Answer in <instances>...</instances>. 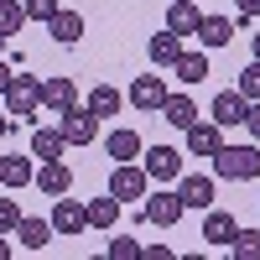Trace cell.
<instances>
[{
	"mask_svg": "<svg viewBox=\"0 0 260 260\" xmlns=\"http://www.w3.org/2000/svg\"><path fill=\"white\" fill-rule=\"evenodd\" d=\"M177 52H182V37H177V31H156V37L146 42V57L156 62V68H172Z\"/></svg>",
	"mask_w": 260,
	"mask_h": 260,
	"instance_id": "17",
	"label": "cell"
},
{
	"mask_svg": "<svg viewBox=\"0 0 260 260\" xmlns=\"http://www.w3.org/2000/svg\"><path fill=\"white\" fill-rule=\"evenodd\" d=\"M6 115L11 120H37V110H42V83L37 78H26V73H11V83H6Z\"/></svg>",
	"mask_w": 260,
	"mask_h": 260,
	"instance_id": "2",
	"label": "cell"
},
{
	"mask_svg": "<svg viewBox=\"0 0 260 260\" xmlns=\"http://www.w3.org/2000/svg\"><path fill=\"white\" fill-rule=\"evenodd\" d=\"M130 104H136L141 115H151V110L161 115V104H167V78H161V73H141L136 83H130Z\"/></svg>",
	"mask_w": 260,
	"mask_h": 260,
	"instance_id": "7",
	"label": "cell"
},
{
	"mask_svg": "<svg viewBox=\"0 0 260 260\" xmlns=\"http://www.w3.org/2000/svg\"><path fill=\"white\" fill-rule=\"evenodd\" d=\"M68 187H73V167L62 161V156H57V161H42V167H37V192H42V198H62Z\"/></svg>",
	"mask_w": 260,
	"mask_h": 260,
	"instance_id": "12",
	"label": "cell"
},
{
	"mask_svg": "<svg viewBox=\"0 0 260 260\" xmlns=\"http://www.w3.org/2000/svg\"><path fill=\"white\" fill-rule=\"evenodd\" d=\"M52 229H57V240H73V234L89 229V203H78V198H52Z\"/></svg>",
	"mask_w": 260,
	"mask_h": 260,
	"instance_id": "4",
	"label": "cell"
},
{
	"mask_svg": "<svg viewBox=\"0 0 260 260\" xmlns=\"http://www.w3.org/2000/svg\"><path fill=\"white\" fill-rule=\"evenodd\" d=\"M182 136H187V156H213V151L224 146V125H219V120H208V125L192 120Z\"/></svg>",
	"mask_w": 260,
	"mask_h": 260,
	"instance_id": "10",
	"label": "cell"
},
{
	"mask_svg": "<svg viewBox=\"0 0 260 260\" xmlns=\"http://www.w3.org/2000/svg\"><path fill=\"white\" fill-rule=\"evenodd\" d=\"M234 11H240L245 26H255V21H260V0H234Z\"/></svg>",
	"mask_w": 260,
	"mask_h": 260,
	"instance_id": "33",
	"label": "cell"
},
{
	"mask_svg": "<svg viewBox=\"0 0 260 260\" xmlns=\"http://www.w3.org/2000/svg\"><path fill=\"white\" fill-rule=\"evenodd\" d=\"M62 6H57V0H26V21H52Z\"/></svg>",
	"mask_w": 260,
	"mask_h": 260,
	"instance_id": "32",
	"label": "cell"
},
{
	"mask_svg": "<svg viewBox=\"0 0 260 260\" xmlns=\"http://www.w3.org/2000/svg\"><path fill=\"white\" fill-rule=\"evenodd\" d=\"M62 151H68L62 130H47V125H37V130H31V156H37V161H57Z\"/></svg>",
	"mask_w": 260,
	"mask_h": 260,
	"instance_id": "18",
	"label": "cell"
},
{
	"mask_svg": "<svg viewBox=\"0 0 260 260\" xmlns=\"http://www.w3.org/2000/svg\"><path fill=\"white\" fill-rule=\"evenodd\" d=\"M6 83H11V68H6V62H0V94H6Z\"/></svg>",
	"mask_w": 260,
	"mask_h": 260,
	"instance_id": "38",
	"label": "cell"
},
{
	"mask_svg": "<svg viewBox=\"0 0 260 260\" xmlns=\"http://www.w3.org/2000/svg\"><path fill=\"white\" fill-rule=\"evenodd\" d=\"M234 89H240V94H245V99H250V104H255V99H260V57H255V62H250V68H245V73H240V83H234Z\"/></svg>",
	"mask_w": 260,
	"mask_h": 260,
	"instance_id": "30",
	"label": "cell"
},
{
	"mask_svg": "<svg viewBox=\"0 0 260 260\" xmlns=\"http://www.w3.org/2000/svg\"><path fill=\"white\" fill-rule=\"evenodd\" d=\"M146 182H151V172H146L141 161H115V172H110V192H115L120 203L146 198Z\"/></svg>",
	"mask_w": 260,
	"mask_h": 260,
	"instance_id": "3",
	"label": "cell"
},
{
	"mask_svg": "<svg viewBox=\"0 0 260 260\" xmlns=\"http://www.w3.org/2000/svg\"><path fill=\"white\" fill-rule=\"evenodd\" d=\"M57 130H62V141H68V146H94V136H99V115L78 104V110L57 115Z\"/></svg>",
	"mask_w": 260,
	"mask_h": 260,
	"instance_id": "6",
	"label": "cell"
},
{
	"mask_svg": "<svg viewBox=\"0 0 260 260\" xmlns=\"http://www.w3.org/2000/svg\"><path fill=\"white\" fill-rule=\"evenodd\" d=\"M213 177L208 172H187V177H177V198L187 203V208H213Z\"/></svg>",
	"mask_w": 260,
	"mask_h": 260,
	"instance_id": "13",
	"label": "cell"
},
{
	"mask_svg": "<svg viewBox=\"0 0 260 260\" xmlns=\"http://www.w3.org/2000/svg\"><path fill=\"white\" fill-rule=\"evenodd\" d=\"M120 208H125V203L115 198V192H110V198H94V203H89V229H115V224H120Z\"/></svg>",
	"mask_w": 260,
	"mask_h": 260,
	"instance_id": "26",
	"label": "cell"
},
{
	"mask_svg": "<svg viewBox=\"0 0 260 260\" xmlns=\"http://www.w3.org/2000/svg\"><path fill=\"white\" fill-rule=\"evenodd\" d=\"M255 57H260V31H255Z\"/></svg>",
	"mask_w": 260,
	"mask_h": 260,
	"instance_id": "39",
	"label": "cell"
},
{
	"mask_svg": "<svg viewBox=\"0 0 260 260\" xmlns=\"http://www.w3.org/2000/svg\"><path fill=\"white\" fill-rule=\"evenodd\" d=\"M151 172V182H177V172H182V156H177V146H146V161Z\"/></svg>",
	"mask_w": 260,
	"mask_h": 260,
	"instance_id": "11",
	"label": "cell"
},
{
	"mask_svg": "<svg viewBox=\"0 0 260 260\" xmlns=\"http://www.w3.org/2000/svg\"><path fill=\"white\" fill-rule=\"evenodd\" d=\"M229 37H234V21L224 16H203V26H198V42L213 52V47H229Z\"/></svg>",
	"mask_w": 260,
	"mask_h": 260,
	"instance_id": "25",
	"label": "cell"
},
{
	"mask_svg": "<svg viewBox=\"0 0 260 260\" xmlns=\"http://www.w3.org/2000/svg\"><path fill=\"white\" fill-rule=\"evenodd\" d=\"M52 234H57L52 219H21V224H16V240L26 245V250H47V245H52Z\"/></svg>",
	"mask_w": 260,
	"mask_h": 260,
	"instance_id": "19",
	"label": "cell"
},
{
	"mask_svg": "<svg viewBox=\"0 0 260 260\" xmlns=\"http://www.w3.org/2000/svg\"><path fill=\"white\" fill-rule=\"evenodd\" d=\"M245 130H250V141H260V99L250 104V115H245Z\"/></svg>",
	"mask_w": 260,
	"mask_h": 260,
	"instance_id": "34",
	"label": "cell"
},
{
	"mask_svg": "<svg viewBox=\"0 0 260 260\" xmlns=\"http://www.w3.org/2000/svg\"><path fill=\"white\" fill-rule=\"evenodd\" d=\"M208 161H213V177H219V182H255L260 177V141H250V146H219Z\"/></svg>",
	"mask_w": 260,
	"mask_h": 260,
	"instance_id": "1",
	"label": "cell"
},
{
	"mask_svg": "<svg viewBox=\"0 0 260 260\" xmlns=\"http://www.w3.org/2000/svg\"><path fill=\"white\" fill-rule=\"evenodd\" d=\"M0 182H6L11 192H16V187H26V182H37L31 156H0Z\"/></svg>",
	"mask_w": 260,
	"mask_h": 260,
	"instance_id": "20",
	"label": "cell"
},
{
	"mask_svg": "<svg viewBox=\"0 0 260 260\" xmlns=\"http://www.w3.org/2000/svg\"><path fill=\"white\" fill-rule=\"evenodd\" d=\"M161 120H167L172 130H187L192 120H198V104H192L187 94H167V104H161Z\"/></svg>",
	"mask_w": 260,
	"mask_h": 260,
	"instance_id": "22",
	"label": "cell"
},
{
	"mask_svg": "<svg viewBox=\"0 0 260 260\" xmlns=\"http://www.w3.org/2000/svg\"><path fill=\"white\" fill-rule=\"evenodd\" d=\"M104 156H115V161H136V156H146L141 130H110V136H104Z\"/></svg>",
	"mask_w": 260,
	"mask_h": 260,
	"instance_id": "16",
	"label": "cell"
},
{
	"mask_svg": "<svg viewBox=\"0 0 260 260\" xmlns=\"http://www.w3.org/2000/svg\"><path fill=\"white\" fill-rule=\"evenodd\" d=\"M0 260H11V234H0Z\"/></svg>",
	"mask_w": 260,
	"mask_h": 260,
	"instance_id": "37",
	"label": "cell"
},
{
	"mask_svg": "<svg viewBox=\"0 0 260 260\" xmlns=\"http://www.w3.org/2000/svg\"><path fill=\"white\" fill-rule=\"evenodd\" d=\"M42 110H52V115L78 110V89H73V78H62V73L42 78Z\"/></svg>",
	"mask_w": 260,
	"mask_h": 260,
	"instance_id": "8",
	"label": "cell"
},
{
	"mask_svg": "<svg viewBox=\"0 0 260 260\" xmlns=\"http://www.w3.org/2000/svg\"><path fill=\"white\" fill-rule=\"evenodd\" d=\"M26 26V6H16V0H0V37L11 42V31Z\"/></svg>",
	"mask_w": 260,
	"mask_h": 260,
	"instance_id": "29",
	"label": "cell"
},
{
	"mask_svg": "<svg viewBox=\"0 0 260 260\" xmlns=\"http://www.w3.org/2000/svg\"><path fill=\"white\" fill-rule=\"evenodd\" d=\"M172 73H177L182 83H203V78H208V52L182 47V52H177V62H172Z\"/></svg>",
	"mask_w": 260,
	"mask_h": 260,
	"instance_id": "23",
	"label": "cell"
},
{
	"mask_svg": "<svg viewBox=\"0 0 260 260\" xmlns=\"http://www.w3.org/2000/svg\"><path fill=\"white\" fill-rule=\"evenodd\" d=\"M47 31H52L57 47H73V42L83 37V16H78V11H57V16L47 21Z\"/></svg>",
	"mask_w": 260,
	"mask_h": 260,
	"instance_id": "21",
	"label": "cell"
},
{
	"mask_svg": "<svg viewBox=\"0 0 260 260\" xmlns=\"http://www.w3.org/2000/svg\"><path fill=\"white\" fill-rule=\"evenodd\" d=\"M11 125H16V120H11L6 110H0V141H6V136H11Z\"/></svg>",
	"mask_w": 260,
	"mask_h": 260,
	"instance_id": "36",
	"label": "cell"
},
{
	"mask_svg": "<svg viewBox=\"0 0 260 260\" xmlns=\"http://www.w3.org/2000/svg\"><path fill=\"white\" fill-rule=\"evenodd\" d=\"M234 234H240V224H234L229 208H203V240H208L213 250H229Z\"/></svg>",
	"mask_w": 260,
	"mask_h": 260,
	"instance_id": "9",
	"label": "cell"
},
{
	"mask_svg": "<svg viewBox=\"0 0 260 260\" xmlns=\"http://www.w3.org/2000/svg\"><path fill=\"white\" fill-rule=\"evenodd\" d=\"M245 115H250V99H245L240 89H224V94H213V120H219L224 130H229V125H245Z\"/></svg>",
	"mask_w": 260,
	"mask_h": 260,
	"instance_id": "14",
	"label": "cell"
},
{
	"mask_svg": "<svg viewBox=\"0 0 260 260\" xmlns=\"http://www.w3.org/2000/svg\"><path fill=\"white\" fill-rule=\"evenodd\" d=\"M141 240H136V234H115V240L110 245H104V255H110V260H141Z\"/></svg>",
	"mask_w": 260,
	"mask_h": 260,
	"instance_id": "27",
	"label": "cell"
},
{
	"mask_svg": "<svg viewBox=\"0 0 260 260\" xmlns=\"http://www.w3.org/2000/svg\"><path fill=\"white\" fill-rule=\"evenodd\" d=\"M141 208H146V224H156V229H172V224L187 213V203L177 198V187H167V192H146Z\"/></svg>",
	"mask_w": 260,
	"mask_h": 260,
	"instance_id": "5",
	"label": "cell"
},
{
	"mask_svg": "<svg viewBox=\"0 0 260 260\" xmlns=\"http://www.w3.org/2000/svg\"><path fill=\"white\" fill-rule=\"evenodd\" d=\"M120 99H125V94L115 89V83H94V89H89V99H83V110H94L99 120H110V115L120 110Z\"/></svg>",
	"mask_w": 260,
	"mask_h": 260,
	"instance_id": "24",
	"label": "cell"
},
{
	"mask_svg": "<svg viewBox=\"0 0 260 260\" xmlns=\"http://www.w3.org/2000/svg\"><path fill=\"white\" fill-rule=\"evenodd\" d=\"M234 260H260V229H240L234 234V245H229Z\"/></svg>",
	"mask_w": 260,
	"mask_h": 260,
	"instance_id": "28",
	"label": "cell"
},
{
	"mask_svg": "<svg viewBox=\"0 0 260 260\" xmlns=\"http://www.w3.org/2000/svg\"><path fill=\"white\" fill-rule=\"evenodd\" d=\"M141 260H172V250H167V245H146Z\"/></svg>",
	"mask_w": 260,
	"mask_h": 260,
	"instance_id": "35",
	"label": "cell"
},
{
	"mask_svg": "<svg viewBox=\"0 0 260 260\" xmlns=\"http://www.w3.org/2000/svg\"><path fill=\"white\" fill-rule=\"evenodd\" d=\"M21 219H26V213H21V203H16V198H0V234H16Z\"/></svg>",
	"mask_w": 260,
	"mask_h": 260,
	"instance_id": "31",
	"label": "cell"
},
{
	"mask_svg": "<svg viewBox=\"0 0 260 260\" xmlns=\"http://www.w3.org/2000/svg\"><path fill=\"white\" fill-rule=\"evenodd\" d=\"M203 26V11L192 6V0H172L167 6V31H177V37H198Z\"/></svg>",
	"mask_w": 260,
	"mask_h": 260,
	"instance_id": "15",
	"label": "cell"
}]
</instances>
